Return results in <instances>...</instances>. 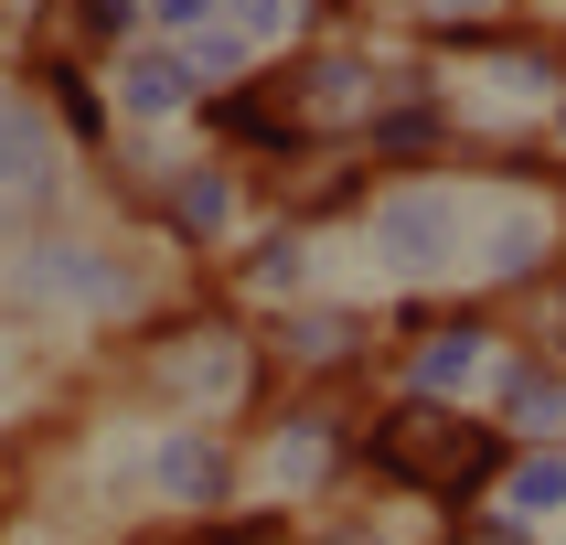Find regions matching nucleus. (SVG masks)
I'll list each match as a JSON object with an SVG mask.
<instances>
[{
	"label": "nucleus",
	"instance_id": "obj_1",
	"mask_svg": "<svg viewBox=\"0 0 566 545\" xmlns=\"http://www.w3.org/2000/svg\"><path fill=\"white\" fill-rule=\"evenodd\" d=\"M375 460L396 481H428V492H460L471 471H492V439L481 428H460L449 407H428V396H407V407L375 428Z\"/></svg>",
	"mask_w": 566,
	"mask_h": 545
},
{
	"label": "nucleus",
	"instance_id": "obj_2",
	"mask_svg": "<svg viewBox=\"0 0 566 545\" xmlns=\"http://www.w3.org/2000/svg\"><path fill=\"white\" fill-rule=\"evenodd\" d=\"M43 192V128L0 96V203H32Z\"/></svg>",
	"mask_w": 566,
	"mask_h": 545
},
{
	"label": "nucleus",
	"instance_id": "obj_3",
	"mask_svg": "<svg viewBox=\"0 0 566 545\" xmlns=\"http://www.w3.org/2000/svg\"><path fill=\"white\" fill-rule=\"evenodd\" d=\"M128 96H139V107H171V96H182V64H139Z\"/></svg>",
	"mask_w": 566,
	"mask_h": 545
},
{
	"label": "nucleus",
	"instance_id": "obj_4",
	"mask_svg": "<svg viewBox=\"0 0 566 545\" xmlns=\"http://www.w3.org/2000/svg\"><path fill=\"white\" fill-rule=\"evenodd\" d=\"M160 471H171V492H214V460H203V449H171Z\"/></svg>",
	"mask_w": 566,
	"mask_h": 545
}]
</instances>
